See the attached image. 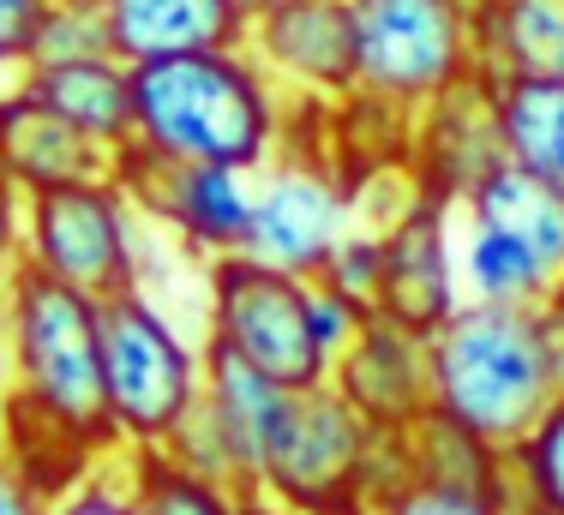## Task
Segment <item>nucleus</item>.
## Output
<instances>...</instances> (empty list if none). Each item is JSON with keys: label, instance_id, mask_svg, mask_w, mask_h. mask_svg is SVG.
Returning <instances> with one entry per match:
<instances>
[{"label": "nucleus", "instance_id": "24", "mask_svg": "<svg viewBox=\"0 0 564 515\" xmlns=\"http://www.w3.org/2000/svg\"><path fill=\"white\" fill-rule=\"evenodd\" d=\"M205 402L223 419V431L235 438L240 462L252 473V492H259V462H264V443H271V426H276L282 402H289V390L271 384L264 372H252L247 360L205 342Z\"/></svg>", "mask_w": 564, "mask_h": 515}, {"label": "nucleus", "instance_id": "18", "mask_svg": "<svg viewBox=\"0 0 564 515\" xmlns=\"http://www.w3.org/2000/svg\"><path fill=\"white\" fill-rule=\"evenodd\" d=\"M0 168L24 186V193H48V186L73 180H102L109 151L73 132L61 114L31 102L19 85H0Z\"/></svg>", "mask_w": 564, "mask_h": 515}, {"label": "nucleus", "instance_id": "16", "mask_svg": "<svg viewBox=\"0 0 564 515\" xmlns=\"http://www.w3.org/2000/svg\"><path fill=\"white\" fill-rule=\"evenodd\" d=\"M19 90L61 114L73 132H85L102 151H120L132 139V66L120 54H78V61H31L19 73Z\"/></svg>", "mask_w": 564, "mask_h": 515}, {"label": "nucleus", "instance_id": "20", "mask_svg": "<svg viewBox=\"0 0 564 515\" xmlns=\"http://www.w3.org/2000/svg\"><path fill=\"white\" fill-rule=\"evenodd\" d=\"M456 216L487 222V228H499V234L522 240V246L541 258L546 276L564 282V193L553 180L517 168V162H499V168L456 205Z\"/></svg>", "mask_w": 564, "mask_h": 515}, {"label": "nucleus", "instance_id": "9", "mask_svg": "<svg viewBox=\"0 0 564 515\" xmlns=\"http://www.w3.org/2000/svg\"><path fill=\"white\" fill-rule=\"evenodd\" d=\"M109 180L127 193V205L151 228H163L174 246H186L198 264L247 252L252 234V174L205 168V162H169L127 139L109 156Z\"/></svg>", "mask_w": 564, "mask_h": 515}, {"label": "nucleus", "instance_id": "19", "mask_svg": "<svg viewBox=\"0 0 564 515\" xmlns=\"http://www.w3.org/2000/svg\"><path fill=\"white\" fill-rule=\"evenodd\" d=\"M414 156V108L372 90H343L337 102H325V168L337 174L348 193H360L367 180L402 174Z\"/></svg>", "mask_w": 564, "mask_h": 515}, {"label": "nucleus", "instance_id": "30", "mask_svg": "<svg viewBox=\"0 0 564 515\" xmlns=\"http://www.w3.org/2000/svg\"><path fill=\"white\" fill-rule=\"evenodd\" d=\"M78 54H115L109 19L78 7H48L43 36H36V61H78Z\"/></svg>", "mask_w": 564, "mask_h": 515}, {"label": "nucleus", "instance_id": "21", "mask_svg": "<svg viewBox=\"0 0 564 515\" xmlns=\"http://www.w3.org/2000/svg\"><path fill=\"white\" fill-rule=\"evenodd\" d=\"M480 73L564 78V0H468Z\"/></svg>", "mask_w": 564, "mask_h": 515}, {"label": "nucleus", "instance_id": "15", "mask_svg": "<svg viewBox=\"0 0 564 515\" xmlns=\"http://www.w3.org/2000/svg\"><path fill=\"white\" fill-rule=\"evenodd\" d=\"M109 43L127 66L174 61V54L247 48L240 0H109Z\"/></svg>", "mask_w": 564, "mask_h": 515}, {"label": "nucleus", "instance_id": "33", "mask_svg": "<svg viewBox=\"0 0 564 515\" xmlns=\"http://www.w3.org/2000/svg\"><path fill=\"white\" fill-rule=\"evenodd\" d=\"M367 318H372L367 306H355V300H343L337 288L313 282V336H318V348H325V360H330V365L348 354V342L360 336V324H367Z\"/></svg>", "mask_w": 564, "mask_h": 515}, {"label": "nucleus", "instance_id": "32", "mask_svg": "<svg viewBox=\"0 0 564 515\" xmlns=\"http://www.w3.org/2000/svg\"><path fill=\"white\" fill-rule=\"evenodd\" d=\"M372 515H517L499 497H475V492H445V485H421L409 480L397 497H384Z\"/></svg>", "mask_w": 564, "mask_h": 515}, {"label": "nucleus", "instance_id": "10", "mask_svg": "<svg viewBox=\"0 0 564 515\" xmlns=\"http://www.w3.org/2000/svg\"><path fill=\"white\" fill-rule=\"evenodd\" d=\"M355 193L318 162H271L252 174V234L247 258L276 264L289 276L318 282L330 252L355 234Z\"/></svg>", "mask_w": 564, "mask_h": 515}, {"label": "nucleus", "instance_id": "13", "mask_svg": "<svg viewBox=\"0 0 564 515\" xmlns=\"http://www.w3.org/2000/svg\"><path fill=\"white\" fill-rule=\"evenodd\" d=\"M499 162H505V139H499V114H492V73L475 66L463 85H451L445 97H433L414 114L409 180L433 198L463 205Z\"/></svg>", "mask_w": 564, "mask_h": 515}, {"label": "nucleus", "instance_id": "3", "mask_svg": "<svg viewBox=\"0 0 564 515\" xmlns=\"http://www.w3.org/2000/svg\"><path fill=\"white\" fill-rule=\"evenodd\" d=\"M0 318L12 342V390L36 396L43 408L66 414L90 438L120 450L109 390H102V300L19 258L0 288Z\"/></svg>", "mask_w": 564, "mask_h": 515}, {"label": "nucleus", "instance_id": "6", "mask_svg": "<svg viewBox=\"0 0 564 515\" xmlns=\"http://www.w3.org/2000/svg\"><path fill=\"white\" fill-rule=\"evenodd\" d=\"M379 431L325 384L289 390L259 462V497L289 515H372L367 473Z\"/></svg>", "mask_w": 564, "mask_h": 515}, {"label": "nucleus", "instance_id": "11", "mask_svg": "<svg viewBox=\"0 0 564 515\" xmlns=\"http://www.w3.org/2000/svg\"><path fill=\"white\" fill-rule=\"evenodd\" d=\"M456 205L433 198L414 186V198L397 210V222L379 228L384 240V276H379V318L402 324L414 336H433L451 324V311L463 306V282H456Z\"/></svg>", "mask_w": 564, "mask_h": 515}, {"label": "nucleus", "instance_id": "40", "mask_svg": "<svg viewBox=\"0 0 564 515\" xmlns=\"http://www.w3.org/2000/svg\"><path fill=\"white\" fill-rule=\"evenodd\" d=\"M7 276H12V258H0V288H7Z\"/></svg>", "mask_w": 564, "mask_h": 515}, {"label": "nucleus", "instance_id": "8", "mask_svg": "<svg viewBox=\"0 0 564 515\" xmlns=\"http://www.w3.org/2000/svg\"><path fill=\"white\" fill-rule=\"evenodd\" d=\"M139 210L127 193L102 174V180H73L31 193L24 205V264L48 270L66 288H85L90 300H115V294L139 288Z\"/></svg>", "mask_w": 564, "mask_h": 515}, {"label": "nucleus", "instance_id": "29", "mask_svg": "<svg viewBox=\"0 0 564 515\" xmlns=\"http://www.w3.org/2000/svg\"><path fill=\"white\" fill-rule=\"evenodd\" d=\"M48 515H139V497H132V473H127V450H109L97 462L78 492H66Z\"/></svg>", "mask_w": 564, "mask_h": 515}, {"label": "nucleus", "instance_id": "35", "mask_svg": "<svg viewBox=\"0 0 564 515\" xmlns=\"http://www.w3.org/2000/svg\"><path fill=\"white\" fill-rule=\"evenodd\" d=\"M48 509H55V504H48V497H36L31 485L19 480V468L0 456V515H48Z\"/></svg>", "mask_w": 564, "mask_h": 515}, {"label": "nucleus", "instance_id": "27", "mask_svg": "<svg viewBox=\"0 0 564 515\" xmlns=\"http://www.w3.org/2000/svg\"><path fill=\"white\" fill-rule=\"evenodd\" d=\"M505 473L517 515H564V396L505 450Z\"/></svg>", "mask_w": 564, "mask_h": 515}, {"label": "nucleus", "instance_id": "28", "mask_svg": "<svg viewBox=\"0 0 564 515\" xmlns=\"http://www.w3.org/2000/svg\"><path fill=\"white\" fill-rule=\"evenodd\" d=\"M379 276H384V240H379V228H355V234L343 240L337 252H330V264H325V288H337L343 300H355V306H367L379 300Z\"/></svg>", "mask_w": 564, "mask_h": 515}, {"label": "nucleus", "instance_id": "26", "mask_svg": "<svg viewBox=\"0 0 564 515\" xmlns=\"http://www.w3.org/2000/svg\"><path fill=\"white\" fill-rule=\"evenodd\" d=\"M120 450H127L139 515H247V497L240 492H228V485L205 480V473L169 462L156 443H120Z\"/></svg>", "mask_w": 564, "mask_h": 515}, {"label": "nucleus", "instance_id": "23", "mask_svg": "<svg viewBox=\"0 0 564 515\" xmlns=\"http://www.w3.org/2000/svg\"><path fill=\"white\" fill-rule=\"evenodd\" d=\"M492 114H499L505 162L541 174L564 193V78L492 73Z\"/></svg>", "mask_w": 564, "mask_h": 515}, {"label": "nucleus", "instance_id": "14", "mask_svg": "<svg viewBox=\"0 0 564 515\" xmlns=\"http://www.w3.org/2000/svg\"><path fill=\"white\" fill-rule=\"evenodd\" d=\"M330 390L367 419L372 431H409L414 419L433 408V360H426V336L402 330V324L372 311L348 354L330 365Z\"/></svg>", "mask_w": 564, "mask_h": 515}, {"label": "nucleus", "instance_id": "2", "mask_svg": "<svg viewBox=\"0 0 564 515\" xmlns=\"http://www.w3.org/2000/svg\"><path fill=\"white\" fill-rule=\"evenodd\" d=\"M289 90L247 48L132 66V139L169 162L259 174L276 162Z\"/></svg>", "mask_w": 564, "mask_h": 515}, {"label": "nucleus", "instance_id": "5", "mask_svg": "<svg viewBox=\"0 0 564 515\" xmlns=\"http://www.w3.org/2000/svg\"><path fill=\"white\" fill-rule=\"evenodd\" d=\"M102 390L120 443H163L205 396V342L156 306L144 288L102 300Z\"/></svg>", "mask_w": 564, "mask_h": 515}, {"label": "nucleus", "instance_id": "17", "mask_svg": "<svg viewBox=\"0 0 564 515\" xmlns=\"http://www.w3.org/2000/svg\"><path fill=\"white\" fill-rule=\"evenodd\" d=\"M0 456L19 468V480L31 485L36 497L61 504L66 492H78V485L97 473V462L109 456V443L90 438L85 426H73L66 414L43 408L36 396L12 390V396L0 402Z\"/></svg>", "mask_w": 564, "mask_h": 515}, {"label": "nucleus", "instance_id": "39", "mask_svg": "<svg viewBox=\"0 0 564 515\" xmlns=\"http://www.w3.org/2000/svg\"><path fill=\"white\" fill-rule=\"evenodd\" d=\"M259 7H271V0H240V12H247V19H252V12H259Z\"/></svg>", "mask_w": 564, "mask_h": 515}, {"label": "nucleus", "instance_id": "12", "mask_svg": "<svg viewBox=\"0 0 564 515\" xmlns=\"http://www.w3.org/2000/svg\"><path fill=\"white\" fill-rule=\"evenodd\" d=\"M247 54L289 97L337 102L355 90V12L348 0H271L247 19Z\"/></svg>", "mask_w": 564, "mask_h": 515}, {"label": "nucleus", "instance_id": "36", "mask_svg": "<svg viewBox=\"0 0 564 515\" xmlns=\"http://www.w3.org/2000/svg\"><path fill=\"white\" fill-rule=\"evenodd\" d=\"M12 396V342H7V318H0V402Z\"/></svg>", "mask_w": 564, "mask_h": 515}, {"label": "nucleus", "instance_id": "25", "mask_svg": "<svg viewBox=\"0 0 564 515\" xmlns=\"http://www.w3.org/2000/svg\"><path fill=\"white\" fill-rule=\"evenodd\" d=\"M456 282H463V300H487V306H541L558 288L522 240H510L487 222H468V216H463V240H456Z\"/></svg>", "mask_w": 564, "mask_h": 515}, {"label": "nucleus", "instance_id": "31", "mask_svg": "<svg viewBox=\"0 0 564 515\" xmlns=\"http://www.w3.org/2000/svg\"><path fill=\"white\" fill-rule=\"evenodd\" d=\"M48 0H0V85H19V73L36 61Z\"/></svg>", "mask_w": 564, "mask_h": 515}, {"label": "nucleus", "instance_id": "7", "mask_svg": "<svg viewBox=\"0 0 564 515\" xmlns=\"http://www.w3.org/2000/svg\"><path fill=\"white\" fill-rule=\"evenodd\" d=\"M355 12V85L421 114L475 73L468 0H348Z\"/></svg>", "mask_w": 564, "mask_h": 515}, {"label": "nucleus", "instance_id": "22", "mask_svg": "<svg viewBox=\"0 0 564 515\" xmlns=\"http://www.w3.org/2000/svg\"><path fill=\"white\" fill-rule=\"evenodd\" d=\"M402 456H409V480H421V485H445V492H475V497L510 504L505 450L487 443L480 431L456 426V419L438 414V408H426L409 431H402Z\"/></svg>", "mask_w": 564, "mask_h": 515}, {"label": "nucleus", "instance_id": "4", "mask_svg": "<svg viewBox=\"0 0 564 515\" xmlns=\"http://www.w3.org/2000/svg\"><path fill=\"white\" fill-rule=\"evenodd\" d=\"M205 342L247 360L282 390H313L330 377L313 336V282L247 252L205 264Z\"/></svg>", "mask_w": 564, "mask_h": 515}, {"label": "nucleus", "instance_id": "38", "mask_svg": "<svg viewBox=\"0 0 564 515\" xmlns=\"http://www.w3.org/2000/svg\"><path fill=\"white\" fill-rule=\"evenodd\" d=\"M48 7H78V12H102L109 0H48Z\"/></svg>", "mask_w": 564, "mask_h": 515}, {"label": "nucleus", "instance_id": "37", "mask_svg": "<svg viewBox=\"0 0 564 515\" xmlns=\"http://www.w3.org/2000/svg\"><path fill=\"white\" fill-rule=\"evenodd\" d=\"M247 515H289V509H276L271 497H247Z\"/></svg>", "mask_w": 564, "mask_h": 515}, {"label": "nucleus", "instance_id": "1", "mask_svg": "<svg viewBox=\"0 0 564 515\" xmlns=\"http://www.w3.org/2000/svg\"><path fill=\"white\" fill-rule=\"evenodd\" d=\"M433 408L487 443H510L564 396V282L541 306L463 300L426 336Z\"/></svg>", "mask_w": 564, "mask_h": 515}, {"label": "nucleus", "instance_id": "34", "mask_svg": "<svg viewBox=\"0 0 564 515\" xmlns=\"http://www.w3.org/2000/svg\"><path fill=\"white\" fill-rule=\"evenodd\" d=\"M24 205H31V193L0 168V258H12V264L24 252Z\"/></svg>", "mask_w": 564, "mask_h": 515}]
</instances>
